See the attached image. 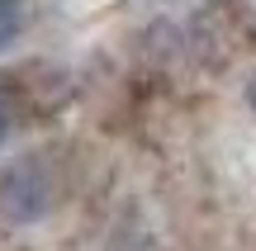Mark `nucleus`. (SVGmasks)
Listing matches in <instances>:
<instances>
[{
    "label": "nucleus",
    "instance_id": "4",
    "mask_svg": "<svg viewBox=\"0 0 256 251\" xmlns=\"http://www.w3.org/2000/svg\"><path fill=\"white\" fill-rule=\"evenodd\" d=\"M247 104H252V109H256V76H252V81H247Z\"/></svg>",
    "mask_w": 256,
    "mask_h": 251
},
{
    "label": "nucleus",
    "instance_id": "2",
    "mask_svg": "<svg viewBox=\"0 0 256 251\" xmlns=\"http://www.w3.org/2000/svg\"><path fill=\"white\" fill-rule=\"evenodd\" d=\"M24 33V0H0V52Z\"/></svg>",
    "mask_w": 256,
    "mask_h": 251
},
{
    "label": "nucleus",
    "instance_id": "1",
    "mask_svg": "<svg viewBox=\"0 0 256 251\" xmlns=\"http://www.w3.org/2000/svg\"><path fill=\"white\" fill-rule=\"evenodd\" d=\"M52 214V171L43 157H14L0 171V218L10 228H34Z\"/></svg>",
    "mask_w": 256,
    "mask_h": 251
},
{
    "label": "nucleus",
    "instance_id": "3",
    "mask_svg": "<svg viewBox=\"0 0 256 251\" xmlns=\"http://www.w3.org/2000/svg\"><path fill=\"white\" fill-rule=\"evenodd\" d=\"M5 138H10V109H5V100H0V147H5Z\"/></svg>",
    "mask_w": 256,
    "mask_h": 251
}]
</instances>
